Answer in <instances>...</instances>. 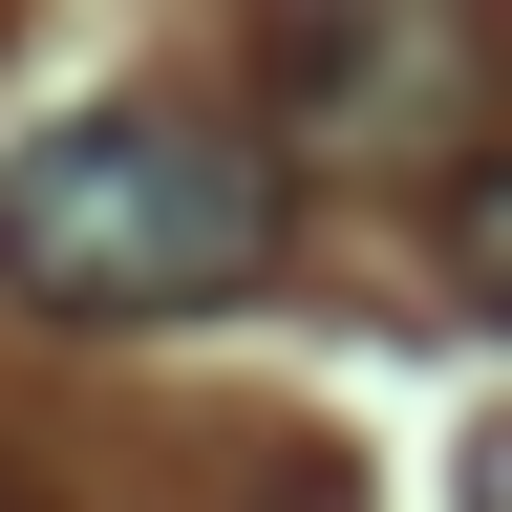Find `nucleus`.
I'll use <instances>...</instances> for the list:
<instances>
[{
	"label": "nucleus",
	"mask_w": 512,
	"mask_h": 512,
	"mask_svg": "<svg viewBox=\"0 0 512 512\" xmlns=\"http://www.w3.org/2000/svg\"><path fill=\"white\" fill-rule=\"evenodd\" d=\"M448 64H470V22H299V43H278V86H299L320 128H406L384 86H448Z\"/></svg>",
	"instance_id": "2"
},
{
	"label": "nucleus",
	"mask_w": 512,
	"mask_h": 512,
	"mask_svg": "<svg viewBox=\"0 0 512 512\" xmlns=\"http://www.w3.org/2000/svg\"><path fill=\"white\" fill-rule=\"evenodd\" d=\"M299 256V171L214 107H43L0 150V299L22 320H214Z\"/></svg>",
	"instance_id": "1"
},
{
	"label": "nucleus",
	"mask_w": 512,
	"mask_h": 512,
	"mask_svg": "<svg viewBox=\"0 0 512 512\" xmlns=\"http://www.w3.org/2000/svg\"><path fill=\"white\" fill-rule=\"evenodd\" d=\"M448 512H512V406L470 427V470H448Z\"/></svg>",
	"instance_id": "4"
},
{
	"label": "nucleus",
	"mask_w": 512,
	"mask_h": 512,
	"mask_svg": "<svg viewBox=\"0 0 512 512\" xmlns=\"http://www.w3.org/2000/svg\"><path fill=\"white\" fill-rule=\"evenodd\" d=\"M448 256H470V299L512 320V171H470V214H448Z\"/></svg>",
	"instance_id": "3"
}]
</instances>
